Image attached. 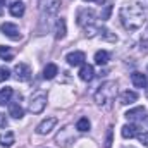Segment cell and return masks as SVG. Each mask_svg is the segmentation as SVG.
I'll return each mask as SVG.
<instances>
[{
    "mask_svg": "<svg viewBox=\"0 0 148 148\" xmlns=\"http://www.w3.org/2000/svg\"><path fill=\"white\" fill-rule=\"evenodd\" d=\"M119 19L122 26L129 31H136L145 24V10L140 3H124L119 10Z\"/></svg>",
    "mask_w": 148,
    "mask_h": 148,
    "instance_id": "6da1fadb",
    "label": "cell"
},
{
    "mask_svg": "<svg viewBox=\"0 0 148 148\" xmlns=\"http://www.w3.org/2000/svg\"><path fill=\"white\" fill-rule=\"evenodd\" d=\"M117 95V84L115 81H105L98 86V91L95 93V102L98 105H110V102Z\"/></svg>",
    "mask_w": 148,
    "mask_h": 148,
    "instance_id": "7a4b0ae2",
    "label": "cell"
},
{
    "mask_svg": "<svg viewBox=\"0 0 148 148\" xmlns=\"http://www.w3.org/2000/svg\"><path fill=\"white\" fill-rule=\"evenodd\" d=\"M55 141H57L59 147H71L74 141H76L74 127L73 126H66L64 129H60V133L55 136Z\"/></svg>",
    "mask_w": 148,
    "mask_h": 148,
    "instance_id": "3957f363",
    "label": "cell"
},
{
    "mask_svg": "<svg viewBox=\"0 0 148 148\" xmlns=\"http://www.w3.org/2000/svg\"><path fill=\"white\" fill-rule=\"evenodd\" d=\"M45 107H47V95L43 91H38L35 97H31V102H29V112L31 114H41Z\"/></svg>",
    "mask_w": 148,
    "mask_h": 148,
    "instance_id": "277c9868",
    "label": "cell"
},
{
    "mask_svg": "<svg viewBox=\"0 0 148 148\" xmlns=\"http://www.w3.org/2000/svg\"><path fill=\"white\" fill-rule=\"evenodd\" d=\"M93 19H95V10L93 9H81L77 12V24L86 28V26H91L93 24Z\"/></svg>",
    "mask_w": 148,
    "mask_h": 148,
    "instance_id": "5b68a950",
    "label": "cell"
},
{
    "mask_svg": "<svg viewBox=\"0 0 148 148\" xmlns=\"http://www.w3.org/2000/svg\"><path fill=\"white\" fill-rule=\"evenodd\" d=\"M0 29H2V33H3L5 36H9L10 40H21V31H19V28H17L16 24H12V23H3V24L0 26Z\"/></svg>",
    "mask_w": 148,
    "mask_h": 148,
    "instance_id": "8992f818",
    "label": "cell"
},
{
    "mask_svg": "<svg viewBox=\"0 0 148 148\" xmlns=\"http://www.w3.org/2000/svg\"><path fill=\"white\" fill-rule=\"evenodd\" d=\"M55 124H57V117H47L45 121H41V122L38 124L36 133L38 134H48V133L55 127Z\"/></svg>",
    "mask_w": 148,
    "mask_h": 148,
    "instance_id": "52a82bcc",
    "label": "cell"
},
{
    "mask_svg": "<svg viewBox=\"0 0 148 148\" xmlns=\"http://www.w3.org/2000/svg\"><path fill=\"white\" fill-rule=\"evenodd\" d=\"M14 74H16V79L17 81H28L31 77V69L26 64H17L14 67Z\"/></svg>",
    "mask_w": 148,
    "mask_h": 148,
    "instance_id": "ba28073f",
    "label": "cell"
},
{
    "mask_svg": "<svg viewBox=\"0 0 148 148\" xmlns=\"http://www.w3.org/2000/svg\"><path fill=\"white\" fill-rule=\"evenodd\" d=\"M66 60H67V64H69V66H74V67H76V66H83V64H84V60H86V55H84L83 52L76 50V52L67 53Z\"/></svg>",
    "mask_w": 148,
    "mask_h": 148,
    "instance_id": "9c48e42d",
    "label": "cell"
},
{
    "mask_svg": "<svg viewBox=\"0 0 148 148\" xmlns=\"http://www.w3.org/2000/svg\"><path fill=\"white\" fill-rule=\"evenodd\" d=\"M147 117V109L145 107H136L126 112V119L127 121H143Z\"/></svg>",
    "mask_w": 148,
    "mask_h": 148,
    "instance_id": "30bf717a",
    "label": "cell"
},
{
    "mask_svg": "<svg viewBox=\"0 0 148 148\" xmlns=\"http://www.w3.org/2000/svg\"><path fill=\"white\" fill-rule=\"evenodd\" d=\"M79 77H81L83 81L90 83V81L95 77V69H93V66H90V64H83V66H81V71H79Z\"/></svg>",
    "mask_w": 148,
    "mask_h": 148,
    "instance_id": "8fae6325",
    "label": "cell"
},
{
    "mask_svg": "<svg viewBox=\"0 0 148 148\" xmlns=\"http://www.w3.org/2000/svg\"><path fill=\"white\" fill-rule=\"evenodd\" d=\"M121 103L122 105H131V103H134L136 100H138V93H134V91H129V90H126V91H122L121 93Z\"/></svg>",
    "mask_w": 148,
    "mask_h": 148,
    "instance_id": "7c38bea8",
    "label": "cell"
},
{
    "mask_svg": "<svg viewBox=\"0 0 148 148\" xmlns=\"http://www.w3.org/2000/svg\"><path fill=\"white\" fill-rule=\"evenodd\" d=\"M121 134H122V138L131 140V138H134V136L138 134V127H136L134 124H126V126H122Z\"/></svg>",
    "mask_w": 148,
    "mask_h": 148,
    "instance_id": "4fadbf2b",
    "label": "cell"
},
{
    "mask_svg": "<svg viewBox=\"0 0 148 148\" xmlns=\"http://www.w3.org/2000/svg\"><path fill=\"white\" fill-rule=\"evenodd\" d=\"M131 81H133V84L136 86V88H145L148 84L147 81V76L143 73H133L131 74Z\"/></svg>",
    "mask_w": 148,
    "mask_h": 148,
    "instance_id": "5bb4252c",
    "label": "cell"
},
{
    "mask_svg": "<svg viewBox=\"0 0 148 148\" xmlns=\"http://www.w3.org/2000/svg\"><path fill=\"white\" fill-rule=\"evenodd\" d=\"M9 12L14 16V17H21L24 16V3L23 2H14L9 5Z\"/></svg>",
    "mask_w": 148,
    "mask_h": 148,
    "instance_id": "9a60e30c",
    "label": "cell"
},
{
    "mask_svg": "<svg viewBox=\"0 0 148 148\" xmlns=\"http://www.w3.org/2000/svg\"><path fill=\"white\" fill-rule=\"evenodd\" d=\"M0 145L5 147V148L12 147V145H14V133H12V131L2 133V134H0Z\"/></svg>",
    "mask_w": 148,
    "mask_h": 148,
    "instance_id": "2e32d148",
    "label": "cell"
},
{
    "mask_svg": "<svg viewBox=\"0 0 148 148\" xmlns=\"http://www.w3.org/2000/svg\"><path fill=\"white\" fill-rule=\"evenodd\" d=\"M57 74H59V67L55 64H47L45 66V69H43V77L45 79H53Z\"/></svg>",
    "mask_w": 148,
    "mask_h": 148,
    "instance_id": "e0dca14e",
    "label": "cell"
},
{
    "mask_svg": "<svg viewBox=\"0 0 148 148\" xmlns=\"http://www.w3.org/2000/svg\"><path fill=\"white\" fill-rule=\"evenodd\" d=\"M12 88H9V86H5V88H2L0 90V105H7L9 102H10V98H12Z\"/></svg>",
    "mask_w": 148,
    "mask_h": 148,
    "instance_id": "ac0fdd59",
    "label": "cell"
},
{
    "mask_svg": "<svg viewBox=\"0 0 148 148\" xmlns=\"http://www.w3.org/2000/svg\"><path fill=\"white\" fill-rule=\"evenodd\" d=\"M109 59H110V55H109V52H105V50H98V52L95 53V64H98V66H105V64L109 62Z\"/></svg>",
    "mask_w": 148,
    "mask_h": 148,
    "instance_id": "d6986e66",
    "label": "cell"
},
{
    "mask_svg": "<svg viewBox=\"0 0 148 148\" xmlns=\"http://www.w3.org/2000/svg\"><path fill=\"white\" fill-rule=\"evenodd\" d=\"M9 114H10L14 119H21V117L24 115V110H23V107H21L17 102H14V103H10V107H9Z\"/></svg>",
    "mask_w": 148,
    "mask_h": 148,
    "instance_id": "ffe728a7",
    "label": "cell"
},
{
    "mask_svg": "<svg viewBox=\"0 0 148 148\" xmlns=\"http://www.w3.org/2000/svg\"><path fill=\"white\" fill-rule=\"evenodd\" d=\"M64 36H66V21L60 17V19L57 21V28H55V38H57V40H62Z\"/></svg>",
    "mask_w": 148,
    "mask_h": 148,
    "instance_id": "44dd1931",
    "label": "cell"
},
{
    "mask_svg": "<svg viewBox=\"0 0 148 148\" xmlns=\"http://www.w3.org/2000/svg\"><path fill=\"white\" fill-rule=\"evenodd\" d=\"M90 127H91V124H90L88 117H81V119L76 122V129H77V131H81V133H86V131H90Z\"/></svg>",
    "mask_w": 148,
    "mask_h": 148,
    "instance_id": "7402d4cb",
    "label": "cell"
},
{
    "mask_svg": "<svg viewBox=\"0 0 148 148\" xmlns=\"http://www.w3.org/2000/svg\"><path fill=\"white\" fill-rule=\"evenodd\" d=\"M100 38H103V40H107V41H117V36H115V33H112L110 29H107V28H100Z\"/></svg>",
    "mask_w": 148,
    "mask_h": 148,
    "instance_id": "603a6c76",
    "label": "cell"
},
{
    "mask_svg": "<svg viewBox=\"0 0 148 148\" xmlns=\"http://www.w3.org/2000/svg\"><path fill=\"white\" fill-rule=\"evenodd\" d=\"M0 59L2 60H12L14 53L10 50V47H0Z\"/></svg>",
    "mask_w": 148,
    "mask_h": 148,
    "instance_id": "cb8c5ba5",
    "label": "cell"
},
{
    "mask_svg": "<svg viewBox=\"0 0 148 148\" xmlns=\"http://www.w3.org/2000/svg\"><path fill=\"white\" fill-rule=\"evenodd\" d=\"M10 77V71L7 67H0V81H7Z\"/></svg>",
    "mask_w": 148,
    "mask_h": 148,
    "instance_id": "d4e9b609",
    "label": "cell"
},
{
    "mask_svg": "<svg viewBox=\"0 0 148 148\" xmlns=\"http://www.w3.org/2000/svg\"><path fill=\"white\" fill-rule=\"evenodd\" d=\"M110 12H112V7H110V5H107V7H105V10H103V12L100 14V17H102V21H107V19L110 17Z\"/></svg>",
    "mask_w": 148,
    "mask_h": 148,
    "instance_id": "484cf974",
    "label": "cell"
},
{
    "mask_svg": "<svg viewBox=\"0 0 148 148\" xmlns=\"http://www.w3.org/2000/svg\"><path fill=\"white\" fill-rule=\"evenodd\" d=\"M112 147V129L107 131V140H105V148H110Z\"/></svg>",
    "mask_w": 148,
    "mask_h": 148,
    "instance_id": "4316f807",
    "label": "cell"
},
{
    "mask_svg": "<svg viewBox=\"0 0 148 148\" xmlns=\"http://www.w3.org/2000/svg\"><path fill=\"white\" fill-rule=\"evenodd\" d=\"M138 138H140V141H141L145 147H148V133H141V134H138Z\"/></svg>",
    "mask_w": 148,
    "mask_h": 148,
    "instance_id": "83f0119b",
    "label": "cell"
},
{
    "mask_svg": "<svg viewBox=\"0 0 148 148\" xmlns=\"http://www.w3.org/2000/svg\"><path fill=\"white\" fill-rule=\"evenodd\" d=\"M7 126V119H5V115L3 114H0V129L2 127H5Z\"/></svg>",
    "mask_w": 148,
    "mask_h": 148,
    "instance_id": "f1b7e54d",
    "label": "cell"
},
{
    "mask_svg": "<svg viewBox=\"0 0 148 148\" xmlns=\"http://www.w3.org/2000/svg\"><path fill=\"white\" fill-rule=\"evenodd\" d=\"M141 52L143 53H148V41H143L141 43Z\"/></svg>",
    "mask_w": 148,
    "mask_h": 148,
    "instance_id": "f546056e",
    "label": "cell"
},
{
    "mask_svg": "<svg viewBox=\"0 0 148 148\" xmlns=\"http://www.w3.org/2000/svg\"><path fill=\"white\" fill-rule=\"evenodd\" d=\"M3 9H5V0H0V16L3 14Z\"/></svg>",
    "mask_w": 148,
    "mask_h": 148,
    "instance_id": "4dcf8cb0",
    "label": "cell"
},
{
    "mask_svg": "<svg viewBox=\"0 0 148 148\" xmlns=\"http://www.w3.org/2000/svg\"><path fill=\"white\" fill-rule=\"evenodd\" d=\"M84 2H93V0H84Z\"/></svg>",
    "mask_w": 148,
    "mask_h": 148,
    "instance_id": "1f68e13d",
    "label": "cell"
}]
</instances>
